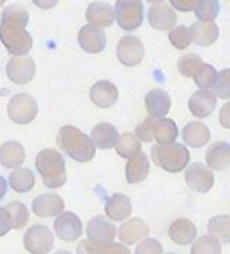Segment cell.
Returning <instances> with one entry per match:
<instances>
[{"mask_svg": "<svg viewBox=\"0 0 230 254\" xmlns=\"http://www.w3.org/2000/svg\"><path fill=\"white\" fill-rule=\"evenodd\" d=\"M36 169L48 188L58 189L66 182L64 158L54 149H44L38 153Z\"/></svg>", "mask_w": 230, "mask_h": 254, "instance_id": "obj_3", "label": "cell"}, {"mask_svg": "<svg viewBox=\"0 0 230 254\" xmlns=\"http://www.w3.org/2000/svg\"><path fill=\"white\" fill-rule=\"evenodd\" d=\"M203 64H204V62H203L201 57L196 55V54L190 53L185 54V55L180 57L179 61H178L177 68L178 71H179L183 76L193 78Z\"/></svg>", "mask_w": 230, "mask_h": 254, "instance_id": "obj_34", "label": "cell"}, {"mask_svg": "<svg viewBox=\"0 0 230 254\" xmlns=\"http://www.w3.org/2000/svg\"><path fill=\"white\" fill-rule=\"evenodd\" d=\"M56 141L59 149L76 162H89L95 156L96 147L92 138L75 126L62 127L57 133Z\"/></svg>", "mask_w": 230, "mask_h": 254, "instance_id": "obj_2", "label": "cell"}, {"mask_svg": "<svg viewBox=\"0 0 230 254\" xmlns=\"http://www.w3.org/2000/svg\"><path fill=\"white\" fill-rule=\"evenodd\" d=\"M193 11L202 23L213 22L220 13V2L215 0H203L197 2Z\"/></svg>", "mask_w": 230, "mask_h": 254, "instance_id": "obj_35", "label": "cell"}, {"mask_svg": "<svg viewBox=\"0 0 230 254\" xmlns=\"http://www.w3.org/2000/svg\"><path fill=\"white\" fill-rule=\"evenodd\" d=\"M151 157L154 164L170 174L183 171L190 162L189 150L179 143L154 145L151 151Z\"/></svg>", "mask_w": 230, "mask_h": 254, "instance_id": "obj_4", "label": "cell"}, {"mask_svg": "<svg viewBox=\"0 0 230 254\" xmlns=\"http://www.w3.org/2000/svg\"><path fill=\"white\" fill-rule=\"evenodd\" d=\"M217 105V99L210 90H198L189 100V110L195 117L204 119L213 113Z\"/></svg>", "mask_w": 230, "mask_h": 254, "instance_id": "obj_18", "label": "cell"}, {"mask_svg": "<svg viewBox=\"0 0 230 254\" xmlns=\"http://www.w3.org/2000/svg\"><path fill=\"white\" fill-rule=\"evenodd\" d=\"M169 237L174 244L185 246L195 241L197 237L196 226L187 219H177L169 228Z\"/></svg>", "mask_w": 230, "mask_h": 254, "instance_id": "obj_21", "label": "cell"}, {"mask_svg": "<svg viewBox=\"0 0 230 254\" xmlns=\"http://www.w3.org/2000/svg\"><path fill=\"white\" fill-rule=\"evenodd\" d=\"M90 100L100 108H110L117 101L119 90L113 82L107 80L98 81L90 88Z\"/></svg>", "mask_w": 230, "mask_h": 254, "instance_id": "obj_16", "label": "cell"}, {"mask_svg": "<svg viewBox=\"0 0 230 254\" xmlns=\"http://www.w3.org/2000/svg\"><path fill=\"white\" fill-rule=\"evenodd\" d=\"M150 227L146 222L139 217H133L125 223H122L119 228V239L121 243L126 245H133L148 235Z\"/></svg>", "mask_w": 230, "mask_h": 254, "instance_id": "obj_24", "label": "cell"}, {"mask_svg": "<svg viewBox=\"0 0 230 254\" xmlns=\"http://www.w3.org/2000/svg\"><path fill=\"white\" fill-rule=\"evenodd\" d=\"M189 31L191 36V42L199 47H208V45L214 44L220 35L219 26L214 22H197L192 24Z\"/></svg>", "mask_w": 230, "mask_h": 254, "instance_id": "obj_25", "label": "cell"}, {"mask_svg": "<svg viewBox=\"0 0 230 254\" xmlns=\"http://www.w3.org/2000/svg\"><path fill=\"white\" fill-rule=\"evenodd\" d=\"M6 75L16 84L31 82L36 75V63L30 56L11 57L6 65Z\"/></svg>", "mask_w": 230, "mask_h": 254, "instance_id": "obj_10", "label": "cell"}, {"mask_svg": "<svg viewBox=\"0 0 230 254\" xmlns=\"http://www.w3.org/2000/svg\"><path fill=\"white\" fill-rule=\"evenodd\" d=\"M117 139H119V132L110 123L98 124L92 129V140L95 147L101 150H108L115 146Z\"/></svg>", "mask_w": 230, "mask_h": 254, "instance_id": "obj_29", "label": "cell"}, {"mask_svg": "<svg viewBox=\"0 0 230 254\" xmlns=\"http://www.w3.org/2000/svg\"><path fill=\"white\" fill-rule=\"evenodd\" d=\"M169 39H170L171 44L178 50H184L189 47L191 42V36H190V31L186 26L180 25L178 28L171 30L169 33Z\"/></svg>", "mask_w": 230, "mask_h": 254, "instance_id": "obj_38", "label": "cell"}, {"mask_svg": "<svg viewBox=\"0 0 230 254\" xmlns=\"http://www.w3.org/2000/svg\"><path fill=\"white\" fill-rule=\"evenodd\" d=\"M114 8L107 2H93L88 6L86 18L95 28H108L114 22Z\"/></svg>", "mask_w": 230, "mask_h": 254, "instance_id": "obj_19", "label": "cell"}, {"mask_svg": "<svg viewBox=\"0 0 230 254\" xmlns=\"http://www.w3.org/2000/svg\"><path fill=\"white\" fill-rule=\"evenodd\" d=\"M116 54L117 59L123 65L135 66L144 60V43L135 36H125L117 43Z\"/></svg>", "mask_w": 230, "mask_h": 254, "instance_id": "obj_11", "label": "cell"}, {"mask_svg": "<svg viewBox=\"0 0 230 254\" xmlns=\"http://www.w3.org/2000/svg\"><path fill=\"white\" fill-rule=\"evenodd\" d=\"M25 160V150L18 141H7L0 146V164L7 169H17Z\"/></svg>", "mask_w": 230, "mask_h": 254, "instance_id": "obj_28", "label": "cell"}, {"mask_svg": "<svg viewBox=\"0 0 230 254\" xmlns=\"http://www.w3.org/2000/svg\"><path fill=\"white\" fill-rule=\"evenodd\" d=\"M24 247L31 254H47L54 247V234L49 227L35 225L24 235Z\"/></svg>", "mask_w": 230, "mask_h": 254, "instance_id": "obj_8", "label": "cell"}, {"mask_svg": "<svg viewBox=\"0 0 230 254\" xmlns=\"http://www.w3.org/2000/svg\"><path fill=\"white\" fill-rule=\"evenodd\" d=\"M78 44L86 53L99 54L106 49L107 37L102 29L87 24L78 32Z\"/></svg>", "mask_w": 230, "mask_h": 254, "instance_id": "obj_14", "label": "cell"}, {"mask_svg": "<svg viewBox=\"0 0 230 254\" xmlns=\"http://www.w3.org/2000/svg\"><path fill=\"white\" fill-rule=\"evenodd\" d=\"M101 254H131V251L123 245L112 243L102 249Z\"/></svg>", "mask_w": 230, "mask_h": 254, "instance_id": "obj_44", "label": "cell"}, {"mask_svg": "<svg viewBox=\"0 0 230 254\" xmlns=\"http://www.w3.org/2000/svg\"><path fill=\"white\" fill-rule=\"evenodd\" d=\"M102 249L104 247H100L98 245L90 243L89 240H82L77 245L76 252L77 254H101Z\"/></svg>", "mask_w": 230, "mask_h": 254, "instance_id": "obj_41", "label": "cell"}, {"mask_svg": "<svg viewBox=\"0 0 230 254\" xmlns=\"http://www.w3.org/2000/svg\"><path fill=\"white\" fill-rule=\"evenodd\" d=\"M148 22L153 29L158 31H168L174 26L177 22V14L169 5L159 4L153 5L148 11Z\"/></svg>", "mask_w": 230, "mask_h": 254, "instance_id": "obj_17", "label": "cell"}, {"mask_svg": "<svg viewBox=\"0 0 230 254\" xmlns=\"http://www.w3.org/2000/svg\"><path fill=\"white\" fill-rule=\"evenodd\" d=\"M146 110L151 118H164L171 110V98L163 89H152L145 98Z\"/></svg>", "mask_w": 230, "mask_h": 254, "instance_id": "obj_20", "label": "cell"}, {"mask_svg": "<svg viewBox=\"0 0 230 254\" xmlns=\"http://www.w3.org/2000/svg\"><path fill=\"white\" fill-rule=\"evenodd\" d=\"M87 237L90 243L105 247L113 243L116 235V227L108 221L105 216L99 215L93 217L87 225Z\"/></svg>", "mask_w": 230, "mask_h": 254, "instance_id": "obj_9", "label": "cell"}, {"mask_svg": "<svg viewBox=\"0 0 230 254\" xmlns=\"http://www.w3.org/2000/svg\"><path fill=\"white\" fill-rule=\"evenodd\" d=\"M55 254H72V253L68 252V251H58V252H56Z\"/></svg>", "mask_w": 230, "mask_h": 254, "instance_id": "obj_46", "label": "cell"}, {"mask_svg": "<svg viewBox=\"0 0 230 254\" xmlns=\"http://www.w3.org/2000/svg\"><path fill=\"white\" fill-rule=\"evenodd\" d=\"M6 192H7V182L4 177L0 176V201L4 198Z\"/></svg>", "mask_w": 230, "mask_h": 254, "instance_id": "obj_45", "label": "cell"}, {"mask_svg": "<svg viewBox=\"0 0 230 254\" xmlns=\"http://www.w3.org/2000/svg\"><path fill=\"white\" fill-rule=\"evenodd\" d=\"M29 13L18 5L6 7L0 22V41L12 55L16 57L26 55L32 48V37L26 31Z\"/></svg>", "mask_w": 230, "mask_h": 254, "instance_id": "obj_1", "label": "cell"}, {"mask_svg": "<svg viewBox=\"0 0 230 254\" xmlns=\"http://www.w3.org/2000/svg\"><path fill=\"white\" fill-rule=\"evenodd\" d=\"M168 254H175V253H168Z\"/></svg>", "mask_w": 230, "mask_h": 254, "instance_id": "obj_48", "label": "cell"}, {"mask_svg": "<svg viewBox=\"0 0 230 254\" xmlns=\"http://www.w3.org/2000/svg\"><path fill=\"white\" fill-rule=\"evenodd\" d=\"M210 129L203 123L190 122L183 129V140L187 146L197 149L207 145L210 140Z\"/></svg>", "mask_w": 230, "mask_h": 254, "instance_id": "obj_27", "label": "cell"}, {"mask_svg": "<svg viewBox=\"0 0 230 254\" xmlns=\"http://www.w3.org/2000/svg\"><path fill=\"white\" fill-rule=\"evenodd\" d=\"M221 244L211 237H201L192 245L191 254H221Z\"/></svg>", "mask_w": 230, "mask_h": 254, "instance_id": "obj_37", "label": "cell"}, {"mask_svg": "<svg viewBox=\"0 0 230 254\" xmlns=\"http://www.w3.org/2000/svg\"><path fill=\"white\" fill-rule=\"evenodd\" d=\"M163 246L156 239H145L137 246L135 254H163Z\"/></svg>", "mask_w": 230, "mask_h": 254, "instance_id": "obj_40", "label": "cell"}, {"mask_svg": "<svg viewBox=\"0 0 230 254\" xmlns=\"http://www.w3.org/2000/svg\"><path fill=\"white\" fill-rule=\"evenodd\" d=\"M216 76V69L213 65L204 63L197 71V74L195 75L193 80H195V83L197 84L199 88H202V90H208V88H211L214 86Z\"/></svg>", "mask_w": 230, "mask_h": 254, "instance_id": "obj_36", "label": "cell"}, {"mask_svg": "<svg viewBox=\"0 0 230 254\" xmlns=\"http://www.w3.org/2000/svg\"><path fill=\"white\" fill-rule=\"evenodd\" d=\"M64 207V201L57 193H43L32 202V211L38 217H54L62 213Z\"/></svg>", "mask_w": 230, "mask_h": 254, "instance_id": "obj_15", "label": "cell"}, {"mask_svg": "<svg viewBox=\"0 0 230 254\" xmlns=\"http://www.w3.org/2000/svg\"><path fill=\"white\" fill-rule=\"evenodd\" d=\"M11 219L12 229H22L28 225L30 220V213L26 205L19 201H14L5 207Z\"/></svg>", "mask_w": 230, "mask_h": 254, "instance_id": "obj_33", "label": "cell"}, {"mask_svg": "<svg viewBox=\"0 0 230 254\" xmlns=\"http://www.w3.org/2000/svg\"><path fill=\"white\" fill-rule=\"evenodd\" d=\"M116 153L122 158H132L141 151V143L133 133H123L115 144Z\"/></svg>", "mask_w": 230, "mask_h": 254, "instance_id": "obj_32", "label": "cell"}, {"mask_svg": "<svg viewBox=\"0 0 230 254\" xmlns=\"http://www.w3.org/2000/svg\"><path fill=\"white\" fill-rule=\"evenodd\" d=\"M4 5V1H0V6H2Z\"/></svg>", "mask_w": 230, "mask_h": 254, "instance_id": "obj_47", "label": "cell"}, {"mask_svg": "<svg viewBox=\"0 0 230 254\" xmlns=\"http://www.w3.org/2000/svg\"><path fill=\"white\" fill-rule=\"evenodd\" d=\"M205 160L210 169L222 171L229 166L230 162V146L226 141H216L209 146L205 155Z\"/></svg>", "mask_w": 230, "mask_h": 254, "instance_id": "obj_26", "label": "cell"}, {"mask_svg": "<svg viewBox=\"0 0 230 254\" xmlns=\"http://www.w3.org/2000/svg\"><path fill=\"white\" fill-rule=\"evenodd\" d=\"M209 237L222 244H229L230 241V217L229 215L215 216L209 221Z\"/></svg>", "mask_w": 230, "mask_h": 254, "instance_id": "obj_31", "label": "cell"}, {"mask_svg": "<svg viewBox=\"0 0 230 254\" xmlns=\"http://www.w3.org/2000/svg\"><path fill=\"white\" fill-rule=\"evenodd\" d=\"M116 22L125 31H134L143 24L144 5L139 0H119L114 7Z\"/></svg>", "mask_w": 230, "mask_h": 254, "instance_id": "obj_6", "label": "cell"}, {"mask_svg": "<svg viewBox=\"0 0 230 254\" xmlns=\"http://www.w3.org/2000/svg\"><path fill=\"white\" fill-rule=\"evenodd\" d=\"M56 235L64 243H74L82 235V222L76 214L71 211L60 213L54 222Z\"/></svg>", "mask_w": 230, "mask_h": 254, "instance_id": "obj_12", "label": "cell"}, {"mask_svg": "<svg viewBox=\"0 0 230 254\" xmlns=\"http://www.w3.org/2000/svg\"><path fill=\"white\" fill-rule=\"evenodd\" d=\"M8 183L14 191L24 193L29 192L35 186V175L30 169L18 168L8 176Z\"/></svg>", "mask_w": 230, "mask_h": 254, "instance_id": "obj_30", "label": "cell"}, {"mask_svg": "<svg viewBox=\"0 0 230 254\" xmlns=\"http://www.w3.org/2000/svg\"><path fill=\"white\" fill-rule=\"evenodd\" d=\"M137 137L146 143L154 139L158 145L172 144L178 137V127L172 119L150 117L137 127Z\"/></svg>", "mask_w": 230, "mask_h": 254, "instance_id": "obj_5", "label": "cell"}, {"mask_svg": "<svg viewBox=\"0 0 230 254\" xmlns=\"http://www.w3.org/2000/svg\"><path fill=\"white\" fill-rule=\"evenodd\" d=\"M12 229L11 219L5 208L0 207V238L4 237Z\"/></svg>", "mask_w": 230, "mask_h": 254, "instance_id": "obj_42", "label": "cell"}, {"mask_svg": "<svg viewBox=\"0 0 230 254\" xmlns=\"http://www.w3.org/2000/svg\"><path fill=\"white\" fill-rule=\"evenodd\" d=\"M150 174V160L146 153L139 152L126 164V178L129 184L144 182Z\"/></svg>", "mask_w": 230, "mask_h": 254, "instance_id": "obj_22", "label": "cell"}, {"mask_svg": "<svg viewBox=\"0 0 230 254\" xmlns=\"http://www.w3.org/2000/svg\"><path fill=\"white\" fill-rule=\"evenodd\" d=\"M230 70L225 69V70L217 72L216 80L213 86L214 95L220 99H229L230 96Z\"/></svg>", "mask_w": 230, "mask_h": 254, "instance_id": "obj_39", "label": "cell"}, {"mask_svg": "<svg viewBox=\"0 0 230 254\" xmlns=\"http://www.w3.org/2000/svg\"><path fill=\"white\" fill-rule=\"evenodd\" d=\"M197 0H171V4L174 8L181 12H189L195 10Z\"/></svg>", "mask_w": 230, "mask_h": 254, "instance_id": "obj_43", "label": "cell"}, {"mask_svg": "<svg viewBox=\"0 0 230 254\" xmlns=\"http://www.w3.org/2000/svg\"><path fill=\"white\" fill-rule=\"evenodd\" d=\"M105 211L112 221H123L132 214L131 199L123 193H114L106 202Z\"/></svg>", "mask_w": 230, "mask_h": 254, "instance_id": "obj_23", "label": "cell"}, {"mask_svg": "<svg viewBox=\"0 0 230 254\" xmlns=\"http://www.w3.org/2000/svg\"><path fill=\"white\" fill-rule=\"evenodd\" d=\"M185 182L193 191L205 193L213 188L215 177L213 171L202 163H193L185 172Z\"/></svg>", "mask_w": 230, "mask_h": 254, "instance_id": "obj_13", "label": "cell"}, {"mask_svg": "<svg viewBox=\"0 0 230 254\" xmlns=\"http://www.w3.org/2000/svg\"><path fill=\"white\" fill-rule=\"evenodd\" d=\"M7 114L17 125H28L38 114V105L31 95L20 93L14 95L7 105Z\"/></svg>", "mask_w": 230, "mask_h": 254, "instance_id": "obj_7", "label": "cell"}]
</instances>
